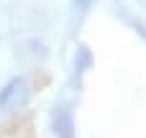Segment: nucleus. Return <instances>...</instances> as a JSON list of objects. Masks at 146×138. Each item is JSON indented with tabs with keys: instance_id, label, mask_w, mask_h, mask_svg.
<instances>
[{
	"instance_id": "obj_1",
	"label": "nucleus",
	"mask_w": 146,
	"mask_h": 138,
	"mask_svg": "<svg viewBox=\"0 0 146 138\" xmlns=\"http://www.w3.org/2000/svg\"><path fill=\"white\" fill-rule=\"evenodd\" d=\"M28 102V85L21 77H13L0 90V110H18Z\"/></svg>"
},
{
	"instance_id": "obj_2",
	"label": "nucleus",
	"mask_w": 146,
	"mask_h": 138,
	"mask_svg": "<svg viewBox=\"0 0 146 138\" xmlns=\"http://www.w3.org/2000/svg\"><path fill=\"white\" fill-rule=\"evenodd\" d=\"M51 128L59 138H74V120L67 108H56L51 115Z\"/></svg>"
},
{
	"instance_id": "obj_3",
	"label": "nucleus",
	"mask_w": 146,
	"mask_h": 138,
	"mask_svg": "<svg viewBox=\"0 0 146 138\" xmlns=\"http://www.w3.org/2000/svg\"><path fill=\"white\" fill-rule=\"evenodd\" d=\"M74 3H77V8H80V10H87V8L92 5V0H74Z\"/></svg>"
}]
</instances>
